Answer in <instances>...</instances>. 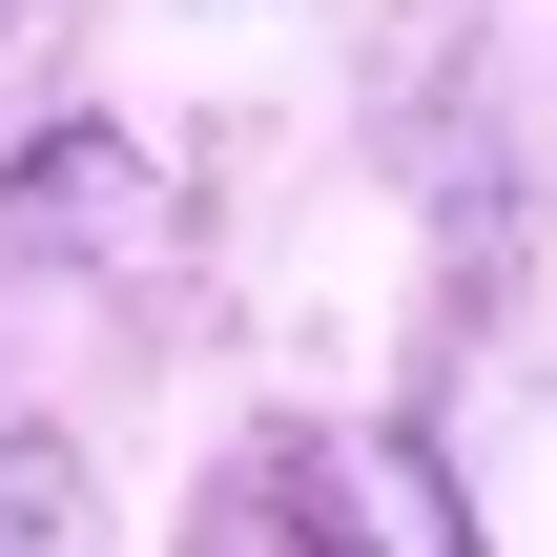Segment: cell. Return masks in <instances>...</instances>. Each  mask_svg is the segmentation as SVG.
<instances>
[{
	"instance_id": "7a4b0ae2",
	"label": "cell",
	"mask_w": 557,
	"mask_h": 557,
	"mask_svg": "<svg viewBox=\"0 0 557 557\" xmlns=\"http://www.w3.org/2000/svg\"><path fill=\"white\" fill-rule=\"evenodd\" d=\"M0 557H83V455L62 434H0Z\"/></svg>"
},
{
	"instance_id": "6da1fadb",
	"label": "cell",
	"mask_w": 557,
	"mask_h": 557,
	"mask_svg": "<svg viewBox=\"0 0 557 557\" xmlns=\"http://www.w3.org/2000/svg\"><path fill=\"white\" fill-rule=\"evenodd\" d=\"M186 557H496V537L455 517V455H434V434H372V413H269V434L207 475Z\"/></svg>"
}]
</instances>
